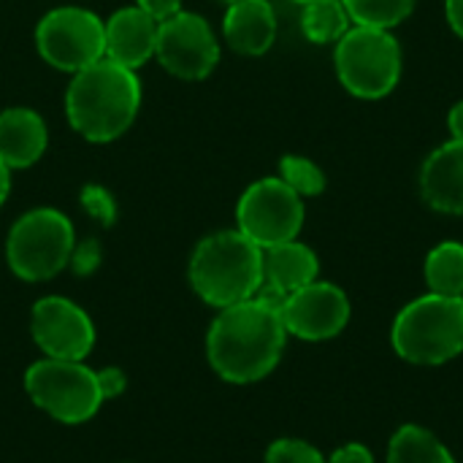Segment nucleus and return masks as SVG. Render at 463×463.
Listing matches in <instances>:
<instances>
[{
    "instance_id": "2",
    "label": "nucleus",
    "mask_w": 463,
    "mask_h": 463,
    "mask_svg": "<svg viewBox=\"0 0 463 463\" xmlns=\"http://www.w3.org/2000/svg\"><path fill=\"white\" fill-rule=\"evenodd\" d=\"M138 109L141 81L136 71L106 57L73 73L65 92V117L71 128L92 144L114 141L130 130Z\"/></svg>"
},
{
    "instance_id": "15",
    "label": "nucleus",
    "mask_w": 463,
    "mask_h": 463,
    "mask_svg": "<svg viewBox=\"0 0 463 463\" xmlns=\"http://www.w3.org/2000/svg\"><path fill=\"white\" fill-rule=\"evenodd\" d=\"M228 46L247 57L266 54L277 41V14L269 0H236L222 19Z\"/></svg>"
},
{
    "instance_id": "3",
    "label": "nucleus",
    "mask_w": 463,
    "mask_h": 463,
    "mask_svg": "<svg viewBox=\"0 0 463 463\" xmlns=\"http://www.w3.org/2000/svg\"><path fill=\"white\" fill-rule=\"evenodd\" d=\"M187 277L206 304L217 309L241 304L263 285V250L239 228L217 231L195 247Z\"/></svg>"
},
{
    "instance_id": "11",
    "label": "nucleus",
    "mask_w": 463,
    "mask_h": 463,
    "mask_svg": "<svg viewBox=\"0 0 463 463\" xmlns=\"http://www.w3.org/2000/svg\"><path fill=\"white\" fill-rule=\"evenodd\" d=\"M285 331L304 342H326L345 331L350 320V298L331 282H309L290 293L279 309Z\"/></svg>"
},
{
    "instance_id": "32",
    "label": "nucleus",
    "mask_w": 463,
    "mask_h": 463,
    "mask_svg": "<svg viewBox=\"0 0 463 463\" xmlns=\"http://www.w3.org/2000/svg\"><path fill=\"white\" fill-rule=\"evenodd\" d=\"M293 3H298V5H307V3H315V0H293Z\"/></svg>"
},
{
    "instance_id": "9",
    "label": "nucleus",
    "mask_w": 463,
    "mask_h": 463,
    "mask_svg": "<svg viewBox=\"0 0 463 463\" xmlns=\"http://www.w3.org/2000/svg\"><path fill=\"white\" fill-rule=\"evenodd\" d=\"M304 198L279 176L252 182L236 206L239 231L260 250L298 239L304 228Z\"/></svg>"
},
{
    "instance_id": "23",
    "label": "nucleus",
    "mask_w": 463,
    "mask_h": 463,
    "mask_svg": "<svg viewBox=\"0 0 463 463\" xmlns=\"http://www.w3.org/2000/svg\"><path fill=\"white\" fill-rule=\"evenodd\" d=\"M266 463H326V458L304 439H277L266 450Z\"/></svg>"
},
{
    "instance_id": "17",
    "label": "nucleus",
    "mask_w": 463,
    "mask_h": 463,
    "mask_svg": "<svg viewBox=\"0 0 463 463\" xmlns=\"http://www.w3.org/2000/svg\"><path fill=\"white\" fill-rule=\"evenodd\" d=\"M320 274V260L312 247L301 241H285L277 247L263 250V288L290 296L309 282H315Z\"/></svg>"
},
{
    "instance_id": "19",
    "label": "nucleus",
    "mask_w": 463,
    "mask_h": 463,
    "mask_svg": "<svg viewBox=\"0 0 463 463\" xmlns=\"http://www.w3.org/2000/svg\"><path fill=\"white\" fill-rule=\"evenodd\" d=\"M388 463H456L450 450L426 429L420 426H402L391 445H388Z\"/></svg>"
},
{
    "instance_id": "31",
    "label": "nucleus",
    "mask_w": 463,
    "mask_h": 463,
    "mask_svg": "<svg viewBox=\"0 0 463 463\" xmlns=\"http://www.w3.org/2000/svg\"><path fill=\"white\" fill-rule=\"evenodd\" d=\"M8 190H11V168L0 160V206L8 198Z\"/></svg>"
},
{
    "instance_id": "34",
    "label": "nucleus",
    "mask_w": 463,
    "mask_h": 463,
    "mask_svg": "<svg viewBox=\"0 0 463 463\" xmlns=\"http://www.w3.org/2000/svg\"><path fill=\"white\" fill-rule=\"evenodd\" d=\"M461 298H463V296H461Z\"/></svg>"
},
{
    "instance_id": "6",
    "label": "nucleus",
    "mask_w": 463,
    "mask_h": 463,
    "mask_svg": "<svg viewBox=\"0 0 463 463\" xmlns=\"http://www.w3.org/2000/svg\"><path fill=\"white\" fill-rule=\"evenodd\" d=\"M76 236L71 220L57 209H33L22 214L8 231L5 258L11 271L24 282H43L57 277L73 252Z\"/></svg>"
},
{
    "instance_id": "5",
    "label": "nucleus",
    "mask_w": 463,
    "mask_h": 463,
    "mask_svg": "<svg viewBox=\"0 0 463 463\" xmlns=\"http://www.w3.org/2000/svg\"><path fill=\"white\" fill-rule=\"evenodd\" d=\"M342 87L361 100H380L402 81V43L391 30L350 27L334 52Z\"/></svg>"
},
{
    "instance_id": "16",
    "label": "nucleus",
    "mask_w": 463,
    "mask_h": 463,
    "mask_svg": "<svg viewBox=\"0 0 463 463\" xmlns=\"http://www.w3.org/2000/svg\"><path fill=\"white\" fill-rule=\"evenodd\" d=\"M49 144L46 122L38 111L14 106L0 114V160L14 168L35 165Z\"/></svg>"
},
{
    "instance_id": "27",
    "label": "nucleus",
    "mask_w": 463,
    "mask_h": 463,
    "mask_svg": "<svg viewBox=\"0 0 463 463\" xmlns=\"http://www.w3.org/2000/svg\"><path fill=\"white\" fill-rule=\"evenodd\" d=\"M136 5L144 14H149L155 22H165V19H171L174 14L182 11V0H136Z\"/></svg>"
},
{
    "instance_id": "20",
    "label": "nucleus",
    "mask_w": 463,
    "mask_h": 463,
    "mask_svg": "<svg viewBox=\"0 0 463 463\" xmlns=\"http://www.w3.org/2000/svg\"><path fill=\"white\" fill-rule=\"evenodd\" d=\"M350 24L353 19L342 0H315L301 11V30L312 43H336Z\"/></svg>"
},
{
    "instance_id": "26",
    "label": "nucleus",
    "mask_w": 463,
    "mask_h": 463,
    "mask_svg": "<svg viewBox=\"0 0 463 463\" xmlns=\"http://www.w3.org/2000/svg\"><path fill=\"white\" fill-rule=\"evenodd\" d=\"M98 388H100V396H103V402H109V399H117V396H122L125 393V388H128V380H125V374L119 372V369H103V372H98Z\"/></svg>"
},
{
    "instance_id": "24",
    "label": "nucleus",
    "mask_w": 463,
    "mask_h": 463,
    "mask_svg": "<svg viewBox=\"0 0 463 463\" xmlns=\"http://www.w3.org/2000/svg\"><path fill=\"white\" fill-rule=\"evenodd\" d=\"M81 206L87 209V214L92 220H98L100 225H114L117 220V203L111 198V193L100 184H87L79 195Z\"/></svg>"
},
{
    "instance_id": "8",
    "label": "nucleus",
    "mask_w": 463,
    "mask_h": 463,
    "mask_svg": "<svg viewBox=\"0 0 463 463\" xmlns=\"http://www.w3.org/2000/svg\"><path fill=\"white\" fill-rule=\"evenodd\" d=\"M35 49L52 68L79 73L103 60L106 22L79 5L54 8L35 27Z\"/></svg>"
},
{
    "instance_id": "1",
    "label": "nucleus",
    "mask_w": 463,
    "mask_h": 463,
    "mask_svg": "<svg viewBox=\"0 0 463 463\" xmlns=\"http://www.w3.org/2000/svg\"><path fill=\"white\" fill-rule=\"evenodd\" d=\"M285 323L279 309L260 298L225 307L206 336V355L212 369L233 385H250L269 377L285 350Z\"/></svg>"
},
{
    "instance_id": "18",
    "label": "nucleus",
    "mask_w": 463,
    "mask_h": 463,
    "mask_svg": "<svg viewBox=\"0 0 463 463\" xmlns=\"http://www.w3.org/2000/svg\"><path fill=\"white\" fill-rule=\"evenodd\" d=\"M423 277L431 293L439 296H463V244L461 241H442L437 244L426 263Z\"/></svg>"
},
{
    "instance_id": "21",
    "label": "nucleus",
    "mask_w": 463,
    "mask_h": 463,
    "mask_svg": "<svg viewBox=\"0 0 463 463\" xmlns=\"http://www.w3.org/2000/svg\"><path fill=\"white\" fill-rule=\"evenodd\" d=\"M358 27L393 30L415 11V0H342Z\"/></svg>"
},
{
    "instance_id": "14",
    "label": "nucleus",
    "mask_w": 463,
    "mask_h": 463,
    "mask_svg": "<svg viewBox=\"0 0 463 463\" xmlns=\"http://www.w3.org/2000/svg\"><path fill=\"white\" fill-rule=\"evenodd\" d=\"M157 30H160V22H155L149 14H144L138 5L136 8H119L106 22V52H103V57L122 65V68L138 71L149 57H155Z\"/></svg>"
},
{
    "instance_id": "12",
    "label": "nucleus",
    "mask_w": 463,
    "mask_h": 463,
    "mask_svg": "<svg viewBox=\"0 0 463 463\" xmlns=\"http://www.w3.org/2000/svg\"><path fill=\"white\" fill-rule=\"evenodd\" d=\"M33 339L46 358L81 361L95 345V326L90 315L60 296H46L33 307Z\"/></svg>"
},
{
    "instance_id": "28",
    "label": "nucleus",
    "mask_w": 463,
    "mask_h": 463,
    "mask_svg": "<svg viewBox=\"0 0 463 463\" xmlns=\"http://www.w3.org/2000/svg\"><path fill=\"white\" fill-rule=\"evenodd\" d=\"M326 463H374V456H372V450L366 445L350 442V445L339 448Z\"/></svg>"
},
{
    "instance_id": "30",
    "label": "nucleus",
    "mask_w": 463,
    "mask_h": 463,
    "mask_svg": "<svg viewBox=\"0 0 463 463\" xmlns=\"http://www.w3.org/2000/svg\"><path fill=\"white\" fill-rule=\"evenodd\" d=\"M448 128H450V136L463 141V100L453 103V109L448 111Z\"/></svg>"
},
{
    "instance_id": "7",
    "label": "nucleus",
    "mask_w": 463,
    "mask_h": 463,
    "mask_svg": "<svg viewBox=\"0 0 463 463\" xmlns=\"http://www.w3.org/2000/svg\"><path fill=\"white\" fill-rule=\"evenodd\" d=\"M24 388L35 407L68 426L87 423L103 404L98 372L87 369L81 361H38L27 369Z\"/></svg>"
},
{
    "instance_id": "22",
    "label": "nucleus",
    "mask_w": 463,
    "mask_h": 463,
    "mask_svg": "<svg viewBox=\"0 0 463 463\" xmlns=\"http://www.w3.org/2000/svg\"><path fill=\"white\" fill-rule=\"evenodd\" d=\"M279 179L290 190H296L301 198H317L326 190L323 168L315 160L304 157V155H285L279 160Z\"/></svg>"
},
{
    "instance_id": "25",
    "label": "nucleus",
    "mask_w": 463,
    "mask_h": 463,
    "mask_svg": "<svg viewBox=\"0 0 463 463\" xmlns=\"http://www.w3.org/2000/svg\"><path fill=\"white\" fill-rule=\"evenodd\" d=\"M76 274H92L100 266V244L95 239H87L81 244H73L71 252V263H68Z\"/></svg>"
},
{
    "instance_id": "33",
    "label": "nucleus",
    "mask_w": 463,
    "mask_h": 463,
    "mask_svg": "<svg viewBox=\"0 0 463 463\" xmlns=\"http://www.w3.org/2000/svg\"><path fill=\"white\" fill-rule=\"evenodd\" d=\"M225 3H228V5H231V3H236V0H225Z\"/></svg>"
},
{
    "instance_id": "10",
    "label": "nucleus",
    "mask_w": 463,
    "mask_h": 463,
    "mask_svg": "<svg viewBox=\"0 0 463 463\" xmlns=\"http://www.w3.org/2000/svg\"><path fill=\"white\" fill-rule=\"evenodd\" d=\"M155 57L160 65L184 81L206 79L220 62V43L212 24L201 14L179 11L160 22Z\"/></svg>"
},
{
    "instance_id": "4",
    "label": "nucleus",
    "mask_w": 463,
    "mask_h": 463,
    "mask_svg": "<svg viewBox=\"0 0 463 463\" xmlns=\"http://www.w3.org/2000/svg\"><path fill=\"white\" fill-rule=\"evenodd\" d=\"M391 345L399 358L418 366H439L463 353V298L426 293L410 301L393 320Z\"/></svg>"
},
{
    "instance_id": "29",
    "label": "nucleus",
    "mask_w": 463,
    "mask_h": 463,
    "mask_svg": "<svg viewBox=\"0 0 463 463\" xmlns=\"http://www.w3.org/2000/svg\"><path fill=\"white\" fill-rule=\"evenodd\" d=\"M445 14H448L453 33L463 38V0H445Z\"/></svg>"
},
{
    "instance_id": "13",
    "label": "nucleus",
    "mask_w": 463,
    "mask_h": 463,
    "mask_svg": "<svg viewBox=\"0 0 463 463\" xmlns=\"http://www.w3.org/2000/svg\"><path fill=\"white\" fill-rule=\"evenodd\" d=\"M420 198L439 214H463V141L450 138L420 165Z\"/></svg>"
}]
</instances>
